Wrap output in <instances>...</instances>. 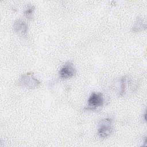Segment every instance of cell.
<instances>
[{"label": "cell", "mask_w": 147, "mask_h": 147, "mask_svg": "<svg viewBox=\"0 0 147 147\" xmlns=\"http://www.w3.org/2000/svg\"><path fill=\"white\" fill-rule=\"evenodd\" d=\"M13 27L15 32L19 35L24 36L26 34L28 30V25L26 23L22 20L16 21L14 24Z\"/></svg>", "instance_id": "obj_5"}, {"label": "cell", "mask_w": 147, "mask_h": 147, "mask_svg": "<svg viewBox=\"0 0 147 147\" xmlns=\"http://www.w3.org/2000/svg\"><path fill=\"white\" fill-rule=\"evenodd\" d=\"M18 84L28 88H34L40 84V82L31 73L23 75L18 80Z\"/></svg>", "instance_id": "obj_2"}, {"label": "cell", "mask_w": 147, "mask_h": 147, "mask_svg": "<svg viewBox=\"0 0 147 147\" xmlns=\"http://www.w3.org/2000/svg\"><path fill=\"white\" fill-rule=\"evenodd\" d=\"M113 120L111 118H105L100 120L98 123V134L101 138H106L113 131Z\"/></svg>", "instance_id": "obj_1"}, {"label": "cell", "mask_w": 147, "mask_h": 147, "mask_svg": "<svg viewBox=\"0 0 147 147\" xmlns=\"http://www.w3.org/2000/svg\"><path fill=\"white\" fill-rule=\"evenodd\" d=\"M76 74V69L74 64L71 62L66 63L59 71V76L61 79H66L74 76Z\"/></svg>", "instance_id": "obj_4"}, {"label": "cell", "mask_w": 147, "mask_h": 147, "mask_svg": "<svg viewBox=\"0 0 147 147\" xmlns=\"http://www.w3.org/2000/svg\"><path fill=\"white\" fill-rule=\"evenodd\" d=\"M103 105V96L101 93L92 92L90 96L87 106L88 109H95Z\"/></svg>", "instance_id": "obj_3"}, {"label": "cell", "mask_w": 147, "mask_h": 147, "mask_svg": "<svg viewBox=\"0 0 147 147\" xmlns=\"http://www.w3.org/2000/svg\"><path fill=\"white\" fill-rule=\"evenodd\" d=\"M34 10V6H30L28 7V8L25 10L24 11V15L25 16L29 19L32 18V15L33 14Z\"/></svg>", "instance_id": "obj_6"}]
</instances>
